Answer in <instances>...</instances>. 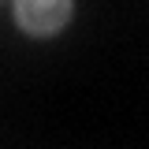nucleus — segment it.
I'll return each mask as SVG.
<instances>
[{"instance_id":"nucleus-1","label":"nucleus","mask_w":149,"mask_h":149,"mask_svg":"<svg viewBox=\"0 0 149 149\" xmlns=\"http://www.w3.org/2000/svg\"><path fill=\"white\" fill-rule=\"evenodd\" d=\"M74 15V0H15L11 19L26 37H56Z\"/></svg>"}]
</instances>
